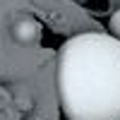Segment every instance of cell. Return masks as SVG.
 I'll return each mask as SVG.
<instances>
[{
	"label": "cell",
	"mask_w": 120,
	"mask_h": 120,
	"mask_svg": "<svg viewBox=\"0 0 120 120\" xmlns=\"http://www.w3.org/2000/svg\"><path fill=\"white\" fill-rule=\"evenodd\" d=\"M58 98L67 120H120V38L84 31L65 41Z\"/></svg>",
	"instance_id": "cell-1"
},
{
	"label": "cell",
	"mask_w": 120,
	"mask_h": 120,
	"mask_svg": "<svg viewBox=\"0 0 120 120\" xmlns=\"http://www.w3.org/2000/svg\"><path fill=\"white\" fill-rule=\"evenodd\" d=\"M12 36L19 43H36V38H38V22L34 17L17 19L15 26H12Z\"/></svg>",
	"instance_id": "cell-2"
},
{
	"label": "cell",
	"mask_w": 120,
	"mask_h": 120,
	"mask_svg": "<svg viewBox=\"0 0 120 120\" xmlns=\"http://www.w3.org/2000/svg\"><path fill=\"white\" fill-rule=\"evenodd\" d=\"M111 31L115 38H120V10H115L113 17H111Z\"/></svg>",
	"instance_id": "cell-3"
},
{
	"label": "cell",
	"mask_w": 120,
	"mask_h": 120,
	"mask_svg": "<svg viewBox=\"0 0 120 120\" xmlns=\"http://www.w3.org/2000/svg\"><path fill=\"white\" fill-rule=\"evenodd\" d=\"M75 3H84V0H75Z\"/></svg>",
	"instance_id": "cell-4"
}]
</instances>
